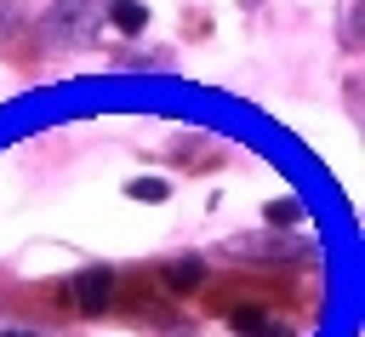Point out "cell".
<instances>
[{"mask_svg": "<svg viewBox=\"0 0 365 337\" xmlns=\"http://www.w3.org/2000/svg\"><path fill=\"white\" fill-rule=\"evenodd\" d=\"M0 337H34V331H0Z\"/></svg>", "mask_w": 365, "mask_h": 337, "instance_id": "7", "label": "cell"}, {"mask_svg": "<svg viewBox=\"0 0 365 337\" xmlns=\"http://www.w3.org/2000/svg\"><path fill=\"white\" fill-rule=\"evenodd\" d=\"M6 17H11V11H6V0H0V29H6Z\"/></svg>", "mask_w": 365, "mask_h": 337, "instance_id": "8", "label": "cell"}, {"mask_svg": "<svg viewBox=\"0 0 365 337\" xmlns=\"http://www.w3.org/2000/svg\"><path fill=\"white\" fill-rule=\"evenodd\" d=\"M103 11H108V0H57L51 6V34L57 40H91Z\"/></svg>", "mask_w": 365, "mask_h": 337, "instance_id": "1", "label": "cell"}, {"mask_svg": "<svg viewBox=\"0 0 365 337\" xmlns=\"http://www.w3.org/2000/svg\"><path fill=\"white\" fill-rule=\"evenodd\" d=\"M114 29H125V34H137L143 23H148V6H137V0H108V11H103Z\"/></svg>", "mask_w": 365, "mask_h": 337, "instance_id": "4", "label": "cell"}, {"mask_svg": "<svg viewBox=\"0 0 365 337\" xmlns=\"http://www.w3.org/2000/svg\"><path fill=\"white\" fill-rule=\"evenodd\" d=\"M80 314H103L108 303H114V274L108 268H86V274H74L68 280V291H63Z\"/></svg>", "mask_w": 365, "mask_h": 337, "instance_id": "2", "label": "cell"}, {"mask_svg": "<svg viewBox=\"0 0 365 337\" xmlns=\"http://www.w3.org/2000/svg\"><path fill=\"white\" fill-rule=\"evenodd\" d=\"M268 217H279V223H291V217H297V200H279V206H268Z\"/></svg>", "mask_w": 365, "mask_h": 337, "instance_id": "6", "label": "cell"}, {"mask_svg": "<svg viewBox=\"0 0 365 337\" xmlns=\"http://www.w3.org/2000/svg\"><path fill=\"white\" fill-rule=\"evenodd\" d=\"M160 274H165V280H160V286H165V291H194V286H200V274H205V268H200V263H194V257H182V263H165V268H160Z\"/></svg>", "mask_w": 365, "mask_h": 337, "instance_id": "3", "label": "cell"}, {"mask_svg": "<svg viewBox=\"0 0 365 337\" xmlns=\"http://www.w3.org/2000/svg\"><path fill=\"white\" fill-rule=\"evenodd\" d=\"M131 194H137V200H148V206H160V200H165V183H160V177H137V183H131Z\"/></svg>", "mask_w": 365, "mask_h": 337, "instance_id": "5", "label": "cell"}]
</instances>
